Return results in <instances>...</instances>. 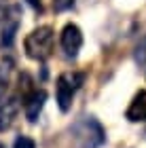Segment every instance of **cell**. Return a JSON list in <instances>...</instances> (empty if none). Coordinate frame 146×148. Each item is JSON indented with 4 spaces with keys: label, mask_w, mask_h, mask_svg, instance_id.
Segmentation results:
<instances>
[{
    "label": "cell",
    "mask_w": 146,
    "mask_h": 148,
    "mask_svg": "<svg viewBox=\"0 0 146 148\" xmlns=\"http://www.w3.org/2000/svg\"><path fill=\"white\" fill-rule=\"evenodd\" d=\"M17 110H19L17 99H4V102L0 104V131L9 129L13 125V121L17 116Z\"/></svg>",
    "instance_id": "52a82bcc"
},
{
    "label": "cell",
    "mask_w": 146,
    "mask_h": 148,
    "mask_svg": "<svg viewBox=\"0 0 146 148\" xmlns=\"http://www.w3.org/2000/svg\"><path fill=\"white\" fill-rule=\"evenodd\" d=\"M4 99H6V85L0 83V104H2Z\"/></svg>",
    "instance_id": "7c38bea8"
},
{
    "label": "cell",
    "mask_w": 146,
    "mask_h": 148,
    "mask_svg": "<svg viewBox=\"0 0 146 148\" xmlns=\"http://www.w3.org/2000/svg\"><path fill=\"white\" fill-rule=\"evenodd\" d=\"M134 57H136V62H138V64H146V38H142L140 42L136 45Z\"/></svg>",
    "instance_id": "ba28073f"
},
{
    "label": "cell",
    "mask_w": 146,
    "mask_h": 148,
    "mask_svg": "<svg viewBox=\"0 0 146 148\" xmlns=\"http://www.w3.org/2000/svg\"><path fill=\"white\" fill-rule=\"evenodd\" d=\"M28 2H30L32 6H34V9H38V11L42 9V6H40V0H28Z\"/></svg>",
    "instance_id": "4fadbf2b"
},
{
    "label": "cell",
    "mask_w": 146,
    "mask_h": 148,
    "mask_svg": "<svg viewBox=\"0 0 146 148\" xmlns=\"http://www.w3.org/2000/svg\"><path fill=\"white\" fill-rule=\"evenodd\" d=\"M72 4H74V0H53V9L59 11V13H62V11H68Z\"/></svg>",
    "instance_id": "8fae6325"
},
{
    "label": "cell",
    "mask_w": 146,
    "mask_h": 148,
    "mask_svg": "<svg viewBox=\"0 0 146 148\" xmlns=\"http://www.w3.org/2000/svg\"><path fill=\"white\" fill-rule=\"evenodd\" d=\"M53 40H55V34L49 25H40V28L32 30L23 40L25 55L36 62H45L53 51Z\"/></svg>",
    "instance_id": "7a4b0ae2"
},
{
    "label": "cell",
    "mask_w": 146,
    "mask_h": 148,
    "mask_svg": "<svg viewBox=\"0 0 146 148\" xmlns=\"http://www.w3.org/2000/svg\"><path fill=\"white\" fill-rule=\"evenodd\" d=\"M85 76L78 72H66L57 78V85H55V95H57V104H59V110L62 112H68L70 106H72V97H74V91L83 85Z\"/></svg>",
    "instance_id": "3957f363"
},
{
    "label": "cell",
    "mask_w": 146,
    "mask_h": 148,
    "mask_svg": "<svg viewBox=\"0 0 146 148\" xmlns=\"http://www.w3.org/2000/svg\"><path fill=\"white\" fill-rule=\"evenodd\" d=\"M0 148H6V146H4V144H2V142H0Z\"/></svg>",
    "instance_id": "5bb4252c"
},
{
    "label": "cell",
    "mask_w": 146,
    "mask_h": 148,
    "mask_svg": "<svg viewBox=\"0 0 146 148\" xmlns=\"http://www.w3.org/2000/svg\"><path fill=\"white\" fill-rule=\"evenodd\" d=\"M83 47V32L78 25L74 23H68L66 28L62 30V49L66 51L68 57H76L78 51Z\"/></svg>",
    "instance_id": "277c9868"
},
{
    "label": "cell",
    "mask_w": 146,
    "mask_h": 148,
    "mask_svg": "<svg viewBox=\"0 0 146 148\" xmlns=\"http://www.w3.org/2000/svg\"><path fill=\"white\" fill-rule=\"evenodd\" d=\"M72 140L76 148H99L106 140V133L95 119L83 116L72 125Z\"/></svg>",
    "instance_id": "6da1fadb"
},
{
    "label": "cell",
    "mask_w": 146,
    "mask_h": 148,
    "mask_svg": "<svg viewBox=\"0 0 146 148\" xmlns=\"http://www.w3.org/2000/svg\"><path fill=\"white\" fill-rule=\"evenodd\" d=\"M45 102H47V91H42V89L32 91L30 95L25 97V102H23V112H25V119H28L30 123L38 121V114L42 112Z\"/></svg>",
    "instance_id": "5b68a950"
},
{
    "label": "cell",
    "mask_w": 146,
    "mask_h": 148,
    "mask_svg": "<svg viewBox=\"0 0 146 148\" xmlns=\"http://www.w3.org/2000/svg\"><path fill=\"white\" fill-rule=\"evenodd\" d=\"M125 116H127V121H131V123L146 121V91L136 93V97L131 99V104H129Z\"/></svg>",
    "instance_id": "8992f818"
},
{
    "label": "cell",
    "mask_w": 146,
    "mask_h": 148,
    "mask_svg": "<svg viewBox=\"0 0 146 148\" xmlns=\"http://www.w3.org/2000/svg\"><path fill=\"white\" fill-rule=\"evenodd\" d=\"M13 148H36V142L28 136H19L15 140V144H13Z\"/></svg>",
    "instance_id": "9c48e42d"
},
{
    "label": "cell",
    "mask_w": 146,
    "mask_h": 148,
    "mask_svg": "<svg viewBox=\"0 0 146 148\" xmlns=\"http://www.w3.org/2000/svg\"><path fill=\"white\" fill-rule=\"evenodd\" d=\"M15 30H17V23H11L9 28H4V30H2V42H4V45H11V42H13Z\"/></svg>",
    "instance_id": "30bf717a"
}]
</instances>
